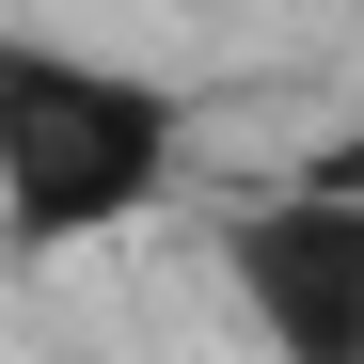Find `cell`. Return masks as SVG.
<instances>
[{
    "label": "cell",
    "mask_w": 364,
    "mask_h": 364,
    "mask_svg": "<svg viewBox=\"0 0 364 364\" xmlns=\"http://www.w3.org/2000/svg\"><path fill=\"white\" fill-rule=\"evenodd\" d=\"M174 174H191L174 80L48 48V32H0V237L16 254H80V237L159 222Z\"/></svg>",
    "instance_id": "1"
},
{
    "label": "cell",
    "mask_w": 364,
    "mask_h": 364,
    "mask_svg": "<svg viewBox=\"0 0 364 364\" xmlns=\"http://www.w3.org/2000/svg\"><path fill=\"white\" fill-rule=\"evenodd\" d=\"M222 301L269 364H364V159H301L222 222Z\"/></svg>",
    "instance_id": "2"
}]
</instances>
